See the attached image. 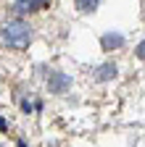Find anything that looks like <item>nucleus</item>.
Returning <instances> with one entry per match:
<instances>
[{"label": "nucleus", "instance_id": "f257e3e1", "mask_svg": "<svg viewBox=\"0 0 145 147\" xmlns=\"http://www.w3.org/2000/svg\"><path fill=\"white\" fill-rule=\"evenodd\" d=\"M3 42L8 47H16V50L27 47L32 42V26L24 24V21H19V18H16V21H8L3 26Z\"/></svg>", "mask_w": 145, "mask_h": 147}, {"label": "nucleus", "instance_id": "f03ea898", "mask_svg": "<svg viewBox=\"0 0 145 147\" xmlns=\"http://www.w3.org/2000/svg\"><path fill=\"white\" fill-rule=\"evenodd\" d=\"M45 5H48V0H16L13 3V13L24 16V13H32V11H40Z\"/></svg>", "mask_w": 145, "mask_h": 147}, {"label": "nucleus", "instance_id": "7ed1b4c3", "mask_svg": "<svg viewBox=\"0 0 145 147\" xmlns=\"http://www.w3.org/2000/svg\"><path fill=\"white\" fill-rule=\"evenodd\" d=\"M50 92H63L66 87H69V79L63 76V74H50Z\"/></svg>", "mask_w": 145, "mask_h": 147}, {"label": "nucleus", "instance_id": "20e7f679", "mask_svg": "<svg viewBox=\"0 0 145 147\" xmlns=\"http://www.w3.org/2000/svg\"><path fill=\"white\" fill-rule=\"evenodd\" d=\"M103 45H106V47H119V45H121V37H119V34H106V37H103Z\"/></svg>", "mask_w": 145, "mask_h": 147}, {"label": "nucleus", "instance_id": "39448f33", "mask_svg": "<svg viewBox=\"0 0 145 147\" xmlns=\"http://www.w3.org/2000/svg\"><path fill=\"white\" fill-rule=\"evenodd\" d=\"M74 3H77L79 11H93V8L98 5V0H74Z\"/></svg>", "mask_w": 145, "mask_h": 147}, {"label": "nucleus", "instance_id": "423d86ee", "mask_svg": "<svg viewBox=\"0 0 145 147\" xmlns=\"http://www.w3.org/2000/svg\"><path fill=\"white\" fill-rule=\"evenodd\" d=\"M114 74H116V68H114V66H103L98 76H100V79H108V76H114Z\"/></svg>", "mask_w": 145, "mask_h": 147}, {"label": "nucleus", "instance_id": "0eeeda50", "mask_svg": "<svg viewBox=\"0 0 145 147\" xmlns=\"http://www.w3.org/2000/svg\"><path fill=\"white\" fill-rule=\"evenodd\" d=\"M137 55H140V58H142V61H145V40H142V42H140V45H137Z\"/></svg>", "mask_w": 145, "mask_h": 147}]
</instances>
